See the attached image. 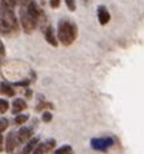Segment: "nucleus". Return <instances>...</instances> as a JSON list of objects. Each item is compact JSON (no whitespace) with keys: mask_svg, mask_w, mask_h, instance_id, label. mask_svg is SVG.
<instances>
[{"mask_svg":"<svg viewBox=\"0 0 144 154\" xmlns=\"http://www.w3.org/2000/svg\"><path fill=\"white\" fill-rule=\"evenodd\" d=\"M60 2L61 0H49V5L53 8V9H56V8L60 7Z\"/></svg>","mask_w":144,"mask_h":154,"instance_id":"obj_21","label":"nucleus"},{"mask_svg":"<svg viewBox=\"0 0 144 154\" xmlns=\"http://www.w3.org/2000/svg\"><path fill=\"white\" fill-rule=\"evenodd\" d=\"M0 92L3 93V95H5L8 97H13L16 95L13 87L8 83V82H2L0 83Z\"/></svg>","mask_w":144,"mask_h":154,"instance_id":"obj_12","label":"nucleus"},{"mask_svg":"<svg viewBox=\"0 0 144 154\" xmlns=\"http://www.w3.org/2000/svg\"><path fill=\"white\" fill-rule=\"evenodd\" d=\"M17 145H18V141H17L16 137V132H9L5 140V150L8 153H13Z\"/></svg>","mask_w":144,"mask_h":154,"instance_id":"obj_8","label":"nucleus"},{"mask_svg":"<svg viewBox=\"0 0 144 154\" xmlns=\"http://www.w3.org/2000/svg\"><path fill=\"white\" fill-rule=\"evenodd\" d=\"M78 30L77 25L69 18H62L58 21L57 25V42H60L64 45L73 44L74 40L77 39Z\"/></svg>","mask_w":144,"mask_h":154,"instance_id":"obj_1","label":"nucleus"},{"mask_svg":"<svg viewBox=\"0 0 144 154\" xmlns=\"http://www.w3.org/2000/svg\"><path fill=\"white\" fill-rule=\"evenodd\" d=\"M4 149V140H3V136L0 135V152H3Z\"/></svg>","mask_w":144,"mask_h":154,"instance_id":"obj_26","label":"nucleus"},{"mask_svg":"<svg viewBox=\"0 0 144 154\" xmlns=\"http://www.w3.org/2000/svg\"><path fill=\"white\" fill-rule=\"evenodd\" d=\"M0 17H2L4 26L9 32L18 30V20L14 14V9L4 5V4H0Z\"/></svg>","mask_w":144,"mask_h":154,"instance_id":"obj_3","label":"nucleus"},{"mask_svg":"<svg viewBox=\"0 0 144 154\" xmlns=\"http://www.w3.org/2000/svg\"><path fill=\"white\" fill-rule=\"evenodd\" d=\"M31 136H33V130L30 127H22L18 130V132H16V137H17L18 144L27 143L31 139Z\"/></svg>","mask_w":144,"mask_h":154,"instance_id":"obj_6","label":"nucleus"},{"mask_svg":"<svg viewBox=\"0 0 144 154\" xmlns=\"http://www.w3.org/2000/svg\"><path fill=\"white\" fill-rule=\"evenodd\" d=\"M8 126H9V122H8V119H5V118H0V135H2L3 132L7 130Z\"/></svg>","mask_w":144,"mask_h":154,"instance_id":"obj_16","label":"nucleus"},{"mask_svg":"<svg viewBox=\"0 0 144 154\" xmlns=\"http://www.w3.org/2000/svg\"><path fill=\"white\" fill-rule=\"evenodd\" d=\"M113 145H114V140L112 137H99L91 140V148L100 152H105Z\"/></svg>","mask_w":144,"mask_h":154,"instance_id":"obj_4","label":"nucleus"},{"mask_svg":"<svg viewBox=\"0 0 144 154\" xmlns=\"http://www.w3.org/2000/svg\"><path fill=\"white\" fill-rule=\"evenodd\" d=\"M27 119H29L27 114H17L14 118V123L16 125H23V123L27 122Z\"/></svg>","mask_w":144,"mask_h":154,"instance_id":"obj_13","label":"nucleus"},{"mask_svg":"<svg viewBox=\"0 0 144 154\" xmlns=\"http://www.w3.org/2000/svg\"><path fill=\"white\" fill-rule=\"evenodd\" d=\"M42 121H43L44 123H49L51 121H52V113L44 112L43 115H42Z\"/></svg>","mask_w":144,"mask_h":154,"instance_id":"obj_18","label":"nucleus"},{"mask_svg":"<svg viewBox=\"0 0 144 154\" xmlns=\"http://www.w3.org/2000/svg\"><path fill=\"white\" fill-rule=\"evenodd\" d=\"M30 2V0H16V3L18 4L20 7H23V5H26V4Z\"/></svg>","mask_w":144,"mask_h":154,"instance_id":"obj_24","label":"nucleus"},{"mask_svg":"<svg viewBox=\"0 0 144 154\" xmlns=\"http://www.w3.org/2000/svg\"><path fill=\"white\" fill-rule=\"evenodd\" d=\"M5 54V47H4L3 42L0 40V56H4Z\"/></svg>","mask_w":144,"mask_h":154,"instance_id":"obj_23","label":"nucleus"},{"mask_svg":"<svg viewBox=\"0 0 144 154\" xmlns=\"http://www.w3.org/2000/svg\"><path fill=\"white\" fill-rule=\"evenodd\" d=\"M44 38H45V40H47L48 44H51L52 47H57L58 45L57 38H56V35H55V30H53V27L51 26V25L44 29Z\"/></svg>","mask_w":144,"mask_h":154,"instance_id":"obj_9","label":"nucleus"},{"mask_svg":"<svg viewBox=\"0 0 144 154\" xmlns=\"http://www.w3.org/2000/svg\"><path fill=\"white\" fill-rule=\"evenodd\" d=\"M29 80H22V82H17L16 83V85H29Z\"/></svg>","mask_w":144,"mask_h":154,"instance_id":"obj_25","label":"nucleus"},{"mask_svg":"<svg viewBox=\"0 0 144 154\" xmlns=\"http://www.w3.org/2000/svg\"><path fill=\"white\" fill-rule=\"evenodd\" d=\"M44 108H52V105L48 104V102H40V104L36 106V110H42Z\"/></svg>","mask_w":144,"mask_h":154,"instance_id":"obj_20","label":"nucleus"},{"mask_svg":"<svg viewBox=\"0 0 144 154\" xmlns=\"http://www.w3.org/2000/svg\"><path fill=\"white\" fill-rule=\"evenodd\" d=\"M0 32H2V34H9V31L7 30V27L4 26V23L2 21V17H0Z\"/></svg>","mask_w":144,"mask_h":154,"instance_id":"obj_22","label":"nucleus"},{"mask_svg":"<svg viewBox=\"0 0 144 154\" xmlns=\"http://www.w3.org/2000/svg\"><path fill=\"white\" fill-rule=\"evenodd\" d=\"M20 22L26 34H31L39 26V18L25 7L20 8Z\"/></svg>","mask_w":144,"mask_h":154,"instance_id":"obj_2","label":"nucleus"},{"mask_svg":"<svg viewBox=\"0 0 144 154\" xmlns=\"http://www.w3.org/2000/svg\"><path fill=\"white\" fill-rule=\"evenodd\" d=\"M0 65H2V58H0Z\"/></svg>","mask_w":144,"mask_h":154,"instance_id":"obj_28","label":"nucleus"},{"mask_svg":"<svg viewBox=\"0 0 144 154\" xmlns=\"http://www.w3.org/2000/svg\"><path fill=\"white\" fill-rule=\"evenodd\" d=\"M38 144H39V137H33V139H30L26 143V145L23 146L22 153H21V154H31L33 150L35 149V146H36Z\"/></svg>","mask_w":144,"mask_h":154,"instance_id":"obj_11","label":"nucleus"},{"mask_svg":"<svg viewBox=\"0 0 144 154\" xmlns=\"http://www.w3.org/2000/svg\"><path fill=\"white\" fill-rule=\"evenodd\" d=\"M9 108V102L7 100H3V98H0V114H4Z\"/></svg>","mask_w":144,"mask_h":154,"instance_id":"obj_15","label":"nucleus"},{"mask_svg":"<svg viewBox=\"0 0 144 154\" xmlns=\"http://www.w3.org/2000/svg\"><path fill=\"white\" fill-rule=\"evenodd\" d=\"M97 20H99L100 25H107L109 21H111V13L107 9L105 5H99L97 7Z\"/></svg>","mask_w":144,"mask_h":154,"instance_id":"obj_7","label":"nucleus"},{"mask_svg":"<svg viewBox=\"0 0 144 154\" xmlns=\"http://www.w3.org/2000/svg\"><path fill=\"white\" fill-rule=\"evenodd\" d=\"M0 4H4V5L12 8V9H14V7L17 5L16 0H0Z\"/></svg>","mask_w":144,"mask_h":154,"instance_id":"obj_17","label":"nucleus"},{"mask_svg":"<svg viewBox=\"0 0 144 154\" xmlns=\"http://www.w3.org/2000/svg\"><path fill=\"white\" fill-rule=\"evenodd\" d=\"M65 4L69 11H71V12L75 11V0H65Z\"/></svg>","mask_w":144,"mask_h":154,"instance_id":"obj_19","label":"nucleus"},{"mask_svg":"<svg viewBox=\"0 0 144 154\" xmlns=\"http://www.w3.org/2000/svg\"><path fill=\"white\" fill-rule=\"evenodd\" d=\"M26 96L27 97H31V91H30V89H27V91H26Z\"/></svg>","mask_w":144,"mask_h":154,"instance_id":"obj_27","label":"nucleus"},{"mask_svg":"<svg viewBox=\"0 0 144 154\" xmlns=\"http://www.w3.org/2000/svg\"><path fill=\"white\" fill-rule=\"evenodd\" d=\"M71 153H73V149H71L70 145H64V146L58 148L55 152V154H71Z\"/></svg>","mask_w":144,"mask_h":154,"instance_id":"obj_14","label":"nucleus"},{"mask_svg":"<svg viewBox=\"0 0 144 154\" xmlns=\"http://www.w3.org/2000/svg\"><path fill=\"white\" fill-rule=\"evenodd\" d=\"M55 146H56V141H55L53 139H49L47 141H44V143H39V144H38L31 154H45V153H48V152L52 150Z\"/></svg>","mask_w":144,"mask_h":154,"instance_id":"obj_5","label":"nucleus"},{"mask_svg":"<svg viewBox=\"0 0 144 154\" xmlns=\"http://www.w3.org/2000/svg\"><path fill=\"white\" fill-rule=\"evenodd\" d=\"M27 108V104L25 102V100L22 98H16V100L12 102V113L13 114H20L21 112H23L25 109Z\"/></svg>","mask_w":144,"mask_h":154,"instance_id":"obj_10","label":"nucleus"}]
</instances>
